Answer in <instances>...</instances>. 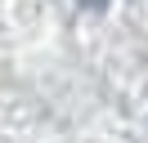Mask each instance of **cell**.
I'll list each match as a JSON object with an SVG mask.
<instances>
[{
    "label": "cell",
    "mask_w": 148,
    "mask_h": 143,
    "mask_svg": "<svg viewBox=\"0 0 148 143\" xmlns=\"http://www.w3.org/2000/svg\"><path fill=\"white\" fill-rule=\"evenodd\" d=\"M76 5H85V9H103L108 0H76Z\"/></svg>",
    "instance_id": "cell-1"
}]
</instances>
